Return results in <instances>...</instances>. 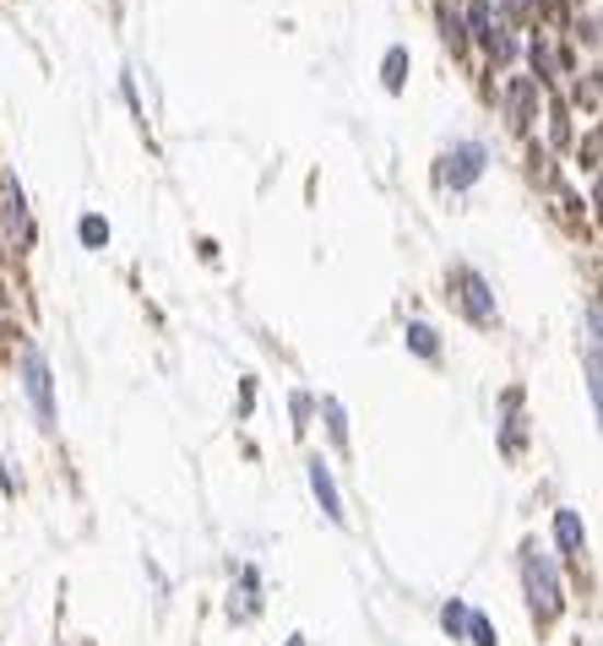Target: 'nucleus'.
<instances>
[{"label": "nucleus", "mask_w": 603, "mask_h": 646, "mask_svg": "<svg viewBox=\"0 0 603 646\" xmlns=\"http://www.w3.org/2000/svg\"><path fill=\"white\" fill-rule=\"evenodd\" d=\"M441 27H447V38H452L456 49H462V16H456L452 5H441Z\"/></svg>", "instance_id": "2eb2a0df"}, {"label": "nucleus", "mask_w": 603, "mask_h": 646, "mask_svg": "<svg viewBox=\"0 0 603 646\" xmlns=\"http://www.w3.org/2000/svg\"><path fill=\"white\" fill-rule=\"evenodd\" d=\"M467 27H473V38H484L489 44V33H495V11L478 0V5H467Z\"/></svg>", "instance_id": "9b49d317"}, {"label": "nucleus", "mask_w": 603, "mask_h": 646, "mask_svg": "<svg viewBox=\"0 0 603 646\" xmlns=\"http://www.w3.org/2000/svg\"><path fill=\"white\" fill-rule=\"evenodd\" d=\"M441 625H447V631H452L456 642H462V636H467V603H462V598H452V603H447V609H441Z\"/></svg>", "instance_id": "f8f14e48"}, {"label": "nucleus", "mask_w": 603, "mask_h": 646, "mask_svg": "<svg viewBox=\"0 0 603 646\" xmlns=\"http://www.w3.org/2000/svg\"><path fill=\"white\" fill-rule=\"evenodd\" d=\"M310 489H315V500H321V510L332 516V521H343V500H337V484H332V468L315 457L310 462Z\"/></svg>", "instance_id": "0eeeda50"}, {"label": "nucleus", "mask_w": 603, "mask_h": 646, "mask_svg": "<svg viewBox=\"0 0 603 646\" xmlns=\"http://www.w3.org/2000/svg\"><path fill=\"white\" fill-rule=\"evenodd\" d=\"M408 348H414V353H425V359H441V337H436V326L408 321Z\"/></svg>", "instance_id": "6e6552de"}, {"label": "nucleus", "mask_w": 603, "mask_h": 646, "mask_svg": "<svg viewBox=\"0 0 603 646\" xmlns=\"http://www.w3.org/2000/svg\"><path fill=\"white\" fill-rule=\"evenodd\" d=\"M555 538H560V554L571 565H582V549H588V527L577 510H555Z\"/></svg>", "instance_id": "39448f33"}, {"label": "nucleus", "mask_w": 603, "mask_h": 646, "mask_svg": "<svg viewBox=\"0 0 603 646\" xmlns=\"http://www.w3.org/2000/svg\"><path fill=\"white\" fill-rule=\"evenodd\" d=\"M321 413H326V435H332V441L343 446V441H348V419H343V402H337V397H321Z\"/></svg>", "instance_id": "1a4fd4ad"}, {"label": "nucleus", "mask_w": 603, "mask_h": 646, "mask_svg": "<svg viewBox=\"0 0 603 646\" xmlns=\"http://www.w3.org/2000/svg\"><path fill=\"white\" fill-rule=\"evenodd\" d=\"M467 642L473 646H500V636H495V625L478 614V609H467Z\"/></svg>", "instance_id": "9d476101"}, {"label": "nucleus", "mask_w": 603, "mask_h": 646, "mask_svg": "<svg viewBox=\"0 0 603 646\" xmlns=\"http://www.w3.org/2000/svg\"><path fill=\"white\" fill-rule=\"evenodd\" d=\"M82 245L104 250V245H109V223H104V218H82Z\"/></svg>", "instance_id": "4468645a"}, {"label": "nucleus", "mask_w": 603, "mask_h": 646, "mask_svg": "<svg viewBox=\"0 0 603 646\" xmlns=\"http://www.w3.org/2000/svg\"><path fill=\"white\" fill-rule=\"evenodd\" d=\"M403 71H408V49H386V87L392 93L403 87Z\"/></svg>", "instance_id": "ddd939ff"}, {"label": "nucleus", "mask_w": 603, "mask_h": 646, "mask_svg": "<svg viewBox=\"0 0 603 646\" xmlns=\"http://www.w3.org/2000/svg\"><path fill=\"white\" fill-rule=\"evenodd\" d=\"M506 109H511V126H533V109H538V87L527 77H517L506 87Z\"/></svg>", "instance_id": "423d86ee"}, {"label": "nucleus", "mask_w": 603, "mask_h": 646, "mask_svg": "<svg viewBox=\"0 0 603 646\" xmlns=\"http://www.w3.org/2000/svg\"><path fill=\"white\" fill-rule=\"evenodd\" d=\"M452 289H456V305L467 310V321H478V326H495V294H489V283H484L478 272H467V267H456V272H452Z\"/></svg>", "instance_id": "7ed1b4c3"}, {"label": "nucleus", "mask_w": 603, "mask_h": 646, "mask_svg": "<svg viewBox=\"0 0 603 646\" xmlns=\"http://www.w3.org/2000/svg\"><path fill=\"white\" fill-rule=\"evenodd\" d=\"M522 587H527V603H533V614L549 625L555 614H560V576H555V565H549V554L538 549V543H527L522 549Z\"/></svg>", "instance_id": "f257e3e1"}, {"label": "nucleus", "mask_w": 603, "mask_h": 646, "mask_svg": "<svg viewBox=\"0 0 603 646\" xmlns=\"http://www.w3.org/2000/svg\"><path fill=\"white\" fill-rule=\"evenodd\" d=\"M484 148L478 142H456V148H447V158H441V185H452V190H462V185H473L478 174H484Z\"/></svg>", "instance_id": "20e7f679"}, {"label": "nucleus", "mask_w": 603, "mask_h": 646, "mask_svg": "<svg viewBox=\"0 0 603 646\" xmlns=\"http://www.w3.org/2000/svg\"><path fill=\"white\" fill-rule=\"evenodd\" d=\"M22 391H27V402H33L38 424H44V430H55V380H49V364H44V353H38L33 342L22 348Z\"/></svg>", "instance_id": "f03ea898"}]
</instances>
